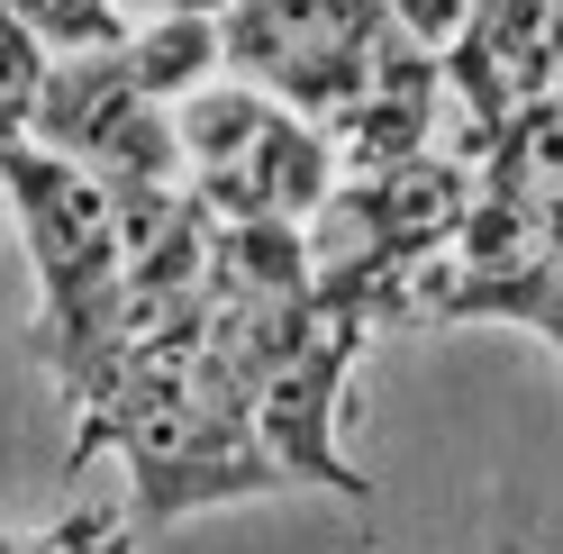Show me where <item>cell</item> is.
<instances>
[{"mask_svg": "<svg viewBox=\"0 0 563 554\" xmlns=\"http://www.w3.org/2000/svg\"><path fill=\"white\" fill-rule=\"evenodd\" d=\"M74 409H82L74 464H100V455L119 464L128 528H173V518H191V509H228V500L282 491V473L264 464L255 428H245L236 400L191 364V345L100 373Z\"/></svg>", "mask_w": 563, "mask_h": 554, "instance_id": "6da1fadb", "label": "cell"}, {"mask_svg": "<svg viewBox=\"0 0 563 554\" xmlns=\"http://www.w3.org/2000/svg\"><path fill=\"white\" fill-rule=\"evenodd\" d=\"M0 200L27 236V264H37V355L55 364L64 391L91 383V355H100V319L119 300V273H128V246H119V200L74 173L64 155L10 136L0 146Z\"/></svg>", "mask_w": 563, "mask_h": 554, "instance_id": "7a4b0ae2", "label": "cell"}, {"mask_svg": "<svg viewBox=\"0 0 563 554\" xmlns=\"http://www.w3.org/2000/svg\"><path fill=\"white\" fill-rule=\"evenodd\" d=\"M373 27L382 10L364 0H245V10H219V64L282 119L336 128L373 91Z\"/></svg>", "mask_w": 563, "mask_h": 554, "instance_id": "3957f363", "label": "cell"}, {"mask_svg": "<svg viewBox=\"0 0 563 554\" xmlns=\"http://www.w3.org/2000/svg\"><path fill=\"white\" fill-rule=\"evenodd\" d=\"M27 146L64 155L74 173H91L110 200L136 191H183V155H173V119L155 100H136L119 55H46L37 110H27Z\"/></svg>", "mask_w": 563, "mask_h": 554, "instance_id": "277c9868", "label": "cell"}, {"mask_svg": "<svg viewBox=\"0 0 563 554\" xmlns=\"http://www.w3.org/2000/svg\"><path fill=\"white\" fill-rule=\"evenodd\" d=\"M119 74H128L136 100H155V110L191 100L209 74H219V10H155V19H128Z\"/></svg>", "mask_w": 563, "mask_h": 554, "instance_id": "5b68a950", "label": "cell"}, {"mask_svg": "<svg viewBox=\"0 0 563 554\" xmlns=\"http://www.w3.org/2000/svg\"><path fill=\"white\" fill-rule=\"evenodd\" d=\"M0 554H136V528L119 500H74L55 528H27V536L0 528Z\"/></svg>", "mask_w": 563, "mask_h": 554, "instance_id": "8992f818", "label": "cell"}, {"mask_svg": "<svg viewBox=\"0 0 563 554\" xmlns=\"http://www.w3.org/2000/svg\"><path fill=\"white\" fill-rule=\"evenodd\" d=\"M37 82H46V46L19 27V10H0V146L27 128V110H37Z\"/></svg>", "mask_w": 563, "mask_h": 554, "instance_id": "52a82bcc", "label": "cell"}]
</instances>
